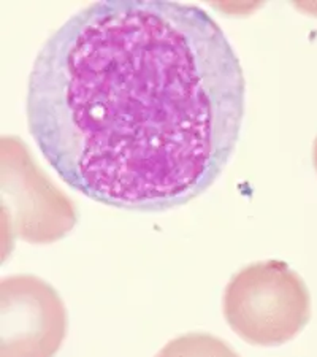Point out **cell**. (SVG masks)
Returning a JSON list of instances; mask_svg holds the SVG:
<instances>
[{
    "label": "cell",
    "instance_id": "2",
    "mask_svg": "<svg viewBox=\"0 0 317 357\" xmlns=\"http://www.w3.org/2000/svg\"><path fill=\"white\" fill-rule=\"evenodd\" d=\"M224 318L254 347H279L311 318L304 281L282 261L251 264L232 276L224 292Z\"/></svg>",
    "mask_w": 317,
    "mask_h": 357
},
{
    "label": "cell",
    "instance_id": "3",
    "mask_svg": "<svg viewBox=\"0 0 317 357\" xmlns=\"http://www.w3.org/2000/svg\"><path fill=\"white\" fill-rule=\"evenodd\" d=\"M3 255L16 238L53 243L75 227L78 213L32 158L24 142L7 135L0 142Z\"/></svg>",
    "mask_w": 317,
    "mask_h": 357
},
{
    "label": "cell",
    "instance_id": "4",
    "mask_svg": "<svg viewBox=\"0 0 317 357\" xmlns=\"http://www.w3.org/2000/svg\"><path fill=\"white\" fill-rule=\"evenodd\" d=\"M67 335V310L33 275L0 281V357H54Z\"/></svg>",
    "mask_w": 317,
    "mask_h": 357
},
{
    "label": "cell",
    "instance_id": "5",
    "mask_svg": "<svg viewBox=\"0 0 317 357\" xmlns=\"http://www.w3.org/2000/svg\"><path fill=\"white\" fill-rule=\"evenodd\" d=\"M155 357H240L224 340L203 332L173 338Z\"/></svg>",
    "mask_w": 317,
    "mask_h": 357
},
{
    "label": "cell",
    "instance_id": "1",
    "mask_svg": "<svg viewBox=\"0 0 317 357\" xmlns=\"http://www.w3.org/2000/svg\"><path fill=\"white\" fill-rule=\"evenodd\" d=\"M246 79L203 8L102 0L43 43L27 86V126L46 162L99 204L165 211L226 169L245 118Z\"/></svg>",
    "mask_w": 317,
    "mask_h": 357
},
{
    "label": "cell",
    "instance_id": "6",
    "mask_svg": "<svg viewBox=\"0 0 317 357\" xmlns=\"http://www.w3.org/2000/svg\"><path fill=\"white\" fill-rule=\"evenodd\" d=\"M313 162L316 167V172H317V137H316V142H314V148H313Z\"/></svg>",
    "mask_w": 317,
    "mask_h": 357
}]
</instances>
